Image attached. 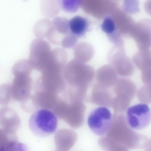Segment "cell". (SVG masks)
Wrapping results in <instances>:
<instances>
[{
    "instance_id": "cell-17",
    "label": "cell",
    "mask_w": 151,
    "mask_h": 151,
    "mask_svg": "<svg viewBox=\"0 0 151 151\" xmlns=\"http://www.w3.org/2000/svg\"><path fill=\"white\" fill-rule=\"evenodd\" d=\"M101 29L108 35H111L116 32V27L113 19L109 17H106L102 23Z\"/></svg>"
},
{
    "instance_id": "cell-3",
    "label": "cell",
    "mask_w": 151,
    "mask_h": 151,
    "mask_svg": "<svg viewBox=\"0 0 151 151\" xmlns=\"http://www.w3.org/2000/svg\"><path fill=\"white\" fill-rule=\"evenodd\" d=\"M58 121L55 114L45 109L35 111L30 116L29 122L30 129L37 136L43 137L53 134L58 127Z\"/></svg>"
},
{
    "instance_id": "cell-26",
    "label": "cell",
    "mask_w": 151,
    "mask_h": 151,
    "mask_svg": "<svg viewBox=\"0 0 151 151\" xmlns=\"http://www.w3.org/2000/svg\"><path fill=\"white\" fill-rule=\"evenodd\" d=\"M59 151V150H55V151Z\"/></svg>"
},
{
    "instance_id": "cell-8",
    "label": "cell",
    "mask_w": 151,
    "mask_h": 151,
    "mask_svg": "<svg viewBox=\"0 0 151 151\" xmlns=\"http://www.w3.org/2000/svg\"><path fill=\"white\" fill-rule=\"evenodd\" d=\"M116 50L112 56L111 63L117 73L121 76L131 77L134 71V67L129 58L125 55L124 47L116 46Z\"/></svg>"
},
{
    "instance_id": "cell-19",
    "label": "cell",
    "mask_w": 151,
    "mask_h": 151,
    "mask_svg": "<svg viewBox=\"0 0 151 151\" xmlns=\"http://www.w3.org/2000/svg\"><path fill=\"white\" fill-rule=\"evenodd\" d=\"M124 2V8L126 12L131 13H135L139 12L138 3L136 1L132 2Z\"/></svg>"
},
{
    "instance_id": "cell-1",
    "label": "cell",
    "mask_w": 151,
    "mask_h": 151,
    "mask_svg": "<svg viewBox=\"0 0 151 151\" xmlns=\"http://www.w3.org/2000/svg\"><path fill=\"white\" fill-rule=\"evenodd\" d=\"M132 129L123 114L116 113L113 116L111 126L105 135L129 149L141 150L148 147L150 144L149 138Z\"/></svg>"
},
{
    "instance_id": "cell-13",
    "label": "cell",
    "mask_w": 151,
    "mask_h": 151,
    "mask_svg": "<svg viewBox=\"0 0 151 151\" xmlns=\"http://www.w3.org/2000/svg\"><path fill=\"white\" fill-rule=\"evenodd\" d=\"M88 24L85 18L79 16H75L69 21L70 31L76 37L81 36L87 30Z\"/></svg>"
},
{
    "instance_id": "cell-20",
    "label": "cell",
    "mask_w": 151,
    "mask_h": 151,
    "mask_svg": "<svg viewBox=\"0 0 151 151\" xmlns=\"http://www.w3.org/2000/svg\"><path fill=\"white\" fill-rule=\"evenodd\" d=\"M62 3L63 9L69 12H74L77 9L80 4L79 1H64Z\"/></svg>"
},
{
    "instance_id": "cell-18",
    "label": "cell",
    "mask_w": 151,
    "mask_h": 151,
    "mask_svg": "<svg viewBox=\"0 0 151 151\" xmlns=\"http://www.w3.org/2000/svg\"><path fill=\"white\" fill-rule=\"evenodd\" d=\"M77 42V37L72 34H68L63 39L61 44L65 48H70L75 46Z\"/></svg>"
},
{
    "instance_id": "cell-12",
    "label": "cell",
    "mask_w": 151,
    "mask_h": 151,
    "mask_svg": "<svg viewBox=\"0 0 151 151\" xmlns=\"http://www.w3.org/2000/svg\"><path fill=\"white\" fill-rule=\"evenodd\" d=\"M116 74L112 66L106 65L102 67L97 72L98 84L105 88L114 86L118 80Z\"/></svg>"
},
{
    "instance_id": "cell-2",
    "label": "cell",
    "mask_w": 151,
    "mask_h": 151,
    "mask_svg": "<svg viewBox=\"0 0 151 151\" xmlns=\"http://www.w3.org/2000/svg\"><path fill=\"white\" fill-rule=\"evenodd\" d=\"M67 66L70 71L71 96L82 100L85 96L88 85L93 78L94 70L90 66L80 63L75 59L69 62Z\"/></svg>"
},
{
    "instance_id": "cell-22",
    "label": "cell",
    "mask_w": 151,
    "mask_h": 151,
    "mask_svg": "<svg viewBox=\"0 0 151 151\" xmlns=\"http://www.w3.org/2000/svg\"><path fill=\"white\" fill-rule=\"evenodd\" d=\"M144 8L146 11L151 15V0L146 1L144 4Z\"/></svg>"
},
{
    "instance_id": "cell-10",
    "label": "cell",
    "mask_w": 151,
    "mask_h": 151,
    "mask_svg": "<svg viewBox=\"0 0 151 151\" xmlns=\"http://www.w3.org/2000/svg\"><path fill=\"white\" fill-rule=\"evenodd\" d=\"M54 139L58 150L68 151L76 143L77 135L74 131L71 129L62 128L56 132Z\"/></svg>"
},
{
    "instance_id": "cell-9",
    "label": "cell",
    "mask_w": 151,
    "mask_h": 151,
    "mask_svg": "<svg viewBox=\"0 0 151 151\" xmlns=\"http://www.w3.org/2000/svg\"><path fill=\"white\" fill-rule=\"evenodd\" d=\"M52 50L46 41L36 39L32 42L30 47L29 58L32 61L44 62L48 61Z\"/></svg>"
},
{
    "instance_id": "cell-7",
    "label": "cell",
    "mask_w": 151,
    "mask_h": 151,
    "mask_svg": "<svg viewBox=\"0 0 151 151\" xmlns=\"http://www.w3.org/2000/svg\"><path fill=\"white\" fill-rule=\"evenodd\" d=\"M130 37L135 41L139 50L151 52V20L144 19L136 22Z\"/></svg>"
},
{
    "instance_id": "cell-6",
    "label": "cell",
    "mask_w": 151,
    "mask_h": 151,
    "mask_svg": "<svg viewBox=\"0 0 151 151\" xmlns=\"http://www.w3.org/2000/svg\"><path fill=\"white\" fill-rule=\"evenodd\" d=\"M126 118L131 128L142 129L148 126L151 121V111L145 104H137L128 109Z\"/></svg>"
},
{
    "instance_id": "cell-16",
    "label": "cell",
    "mask_w": 151,
    "mask_h": 151,
    "mask_svg": "<svg viewBox=\"0 0 151 151\" xmlns=\"http://www.w3.org/2000/svg\"><path fill=\"white\" fill-rule=\"evenodd\" d=\"M137 97L142 103H151V83L145 84L139 89L137 92Z\"/></svg>"
},
{
    "instance_id": "cell-25",
    "label": "cell",
    "mask_w": 151,
    "mask_h": 151,
    "mask_svg": "<svg viewBox=\"0 0 151 151\" xmlns=\"http://www.w3.org/2000/svg\"><path fill=\"white\" fill-rule=\"evenodd\" d=\"M149 146L151 147V139L150 140V145Z\"/></svg>"
},
{
    "instance_id": "cell-14",
    "label": "cell",
    "mask_w": 151,
    "mask_h": 151,
    "mask_svg": "<svg viewBox=\"0 0 151 151\" xmlns=\"http://www.w3.org/2000/svg\"><path fill=\"white\" fill-rule=\"evenodd\" d=\"M93 52V48L90 45L86 43H81L75 47L74 59L80 63L85 64L91 58Z\"/></svg>"
},
{
    "instance_id": "cell-4",
    "label": "cell",
    "mask_w": 151,
    "mask_h": 151,
    "mask_svg": "<svg viewBox=\"0 0 151 151\" xmlns=\"http://www.w3.org/2000/svg\"><path fill=\"white\" fill-rule=\"evenodd\" d=\"M116 96L113 98L112 105L118 113L124 112L129 107L137 91L136 86L132 80L122 78L117 80L114 85Z\"/></svg>"
},
{
    "instance_id": "cell-15",
    "label": "cell",
    "mask_w": 151,
    "mask_h": 151,
    "mask_svg": "<svg viewBox=\"0 0 151 151\" xmlns=\"http://www.w3.org/2000/svg\"><path fill=\"white\" fill-rule=\"evenodd\" d=\"M98 143L105 151H129L126 146L106 135L101 137Z\"/></svg>"
},
{
    "instance_id": "cell-11",
    "label": "cell",
    "mask_w": 151,
    "mask_h": 151,
    "mask_svg": "<svg viewBox=\"0 0 151 151\" xmlns=\"http://www.w3.org/2000/svg\"><path fill=\"white\" fill-rule=\"evenodd\" d=\"M116 13L115 20H113L116 29L119 32L125 37H130L131 35L136 22L132 18L122 11H119Z\"/></svg>"
},
{
    "instance_id": "cell-5",
    "label": "cell",
    "mask_w": 151,
    "mask_h": 151,
    "mask_svg": "<svg viewBox=\"0 0 151 151\" xmlns=\"http://www.w3.org/2000/svg\"><path fill=\"white\" fill-rule=\"evenodd\" d=\"M113 116L109 110L105 106L97 107L89 114L87 119L88 127L95 134L105 135L109 129Z\"/></svg>"
},
{
    "instance_id": "cell-23",
    "label": "cell",
    "mask_w": 151,
    "mask_h": 151,
    "mask_svg": "<svg viewBox=\"0 0 151 151\" xmlns=\"http://www.w3.org/2000/svg\"><path fill=\"white\" fill-rule=\"evenodd\" d=\"M148 71L150 76H151V61L150 62L148 66Z\"/></svg>"
},
{
    "instance_id": "cell-24",
    "label": "cell",
    "mask_w": 151,
    "mask_h": 151,
    "mask_svg": "<svg viewBox=\"0 0 151 151\" xmlns=\"http://www.w3.org/2000/svg\"><path fill=\"white\" fill-rule=\"evenodd\" d=\"M145 149L146 150L145 151H151V147L149 146Z\"/></svg>"
},
{
    "instance_id": "cell-21",
    "label": "cell",
    "mask_w": 151,
    "mask_h": 151,
    "mask_svg": "<svg viewBox=\"0 0 151 151\" xmlns=\"http://www.w3.org/2000/svg\"><path fill=\"white\" fill-rule=\"evenodd\" d=\"M0 151H28V148L25 145L18 142L10 147L0 150Z\"/></svg>"
}]
</instances>
